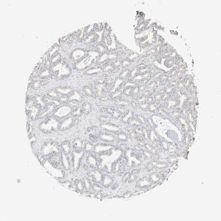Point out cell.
Returning <instances> with one entry per match:
<instances>
[{"mask_svg":"<svg viewBox=\"0 0 221 221\" xmlns=\"http://www.w3.org/2000/svg\"><path fill=\"white\" fill-rule=\"evenodd\" d=\"M94 147L93 144L90 141L87 140L84 141L83 149L85 152H91L94 150Z\"/></svg>","mask_w":221,"mask_h":221,"instance_id":"cell-4","label":"cell"},{"mask_svg":"<svg viewBox=\"0 0 221 221\" xmlns=\"http://www.w3.org/2000/svg\"><path fill=\"white\" fill-rule=\"evenodd\" d=\"M83 90L84 92L88 95H91L93 94V91L90 87H86L84 88Z\"/></svg>","mask_w":221,"mask_h":221,"instance_id":"cell-8","label":"cell"},{"mask_svg":"<svg viewBox=\"0 0 221 221\" xmlns=\"http://www.w3.org/2000/svg\"><path fill=\"white\" fill-rule=\"evenodd\" d=\"M81 93L78 91H73L70 97V101H72L80 103L83 99Z\"/></svg>","mask_w":221,"mask_h":221,"instance_id":"cell-3","label":"cell"},{"mask_svg":"<svg viewBox=\"0 0 221 221\" xmlns=\"http://www.w3.org/2000/svg\"><path fill=\"white\" fill-rule=\"evenodd\" d=\"M62 148L68 152H70L71 151L72 144L69 141H66L63 143L62 144Z\"/></svg>","mask_w":221,"mask_h":221,"instance_id":"cell-7","label":"cell"},{"mask_svg":"<svg viewBox=\"0 0 221 221\" xmlns=\"http://www.w3.org/2000/svg\"><path fill=\"white\" fill-rule=\"evenodd\" d=\"M78 122V120L75 118L73 116L69 117L61 122L59 126V129L62 130L69 129L77 124Z\"/></svg>","mask_w":221,"mask_h":221,"instance_id":"cell-1","label":"cell"},{"mask_svg":"<svg viewBox=\"0 0 221 221\" xmlns=\"http://www.w3.org/2000/svg\"><path fill=\"white\" fill-rule=\"evenodd\" d=\"M83 113L82 107L78 106L73 110L72 112V116L75 118L80 117Z\"/></svg>","mask_w":221,"mask_h":221,"instance_id":"cell-5","label":"cell"},{"mask_svg":"<svg viewBox=\"0 0 221 221\" xmlns=\"http://www.w3.org/2000/svg\"><path fill=\"white\" fill-rule=\"evenodd\" d=\"M72 147L75 150H82L83 148L84 141L81 138H77L73 140Z\"/></svg>","mask_w":221,"mask_h":221,"instance_id":"cell-2","label":"cell"},{"mask_svg":"<svg viewBox=\"0 0 221 221\" xmlns=\"http://www.w3.org/2000/svg\"><path fill=\"white\" fill-rule=\"evenodd\" d=\"M84 114H87L91 111V107L90 103L88 102H86L84 103L82 106Z\"/></svg>","mask_w":221,"mask_h":221,"instance_id":"cell-6","label":"cell"}]
</instances>
